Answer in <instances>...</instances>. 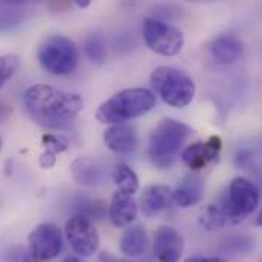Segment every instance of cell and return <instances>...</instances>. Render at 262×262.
Here are the masks:
<instances>
[{
	"label": "cell",
	"mask_w": 262,
	"mask_h": 262,
	"mask_svg": "<svg viewBox=\"0 0 262 262\" xmlns=\"http://www.w3.org/2000/svg\"><path fill=\"white\" fill-rule=\"evenodd\" d=\"M29 256H31V253L28 255L23 247H15V249L8 252L6 259H8V262H31L29 261Z\"/></svg>",
	"instance_id": "d4e9b609"
},
{
	"label": "cell",
	"mask_w": 262,
	"mask_h": 262,
	"mask_svg": "<svg viewBox=\"0 0 262 262\" xmlns=\"http://www.w3.org/2000/svg\"><path fill=\"white\" fill-rule=\"evenodd\" d=\"M154 253L159 262H180L183 253L182 235L174 227H159L154 235Z\"/></svg>",
	"instance_id": "8fae6325"
},
{
	"label": "cell",
	"mask_w": 262,
	"mask_h": 262,
	"mask_svg": "<svg viewBox=\"0 0 262 262\" xmlns=\"http://www.w3.org/2000/svg\"><path fill=\"white\" fill-rule=\"evenodd\" d=\"M28 241L31 256L38 261L54 259L63 250V232L54 223L38 224L29 233Z\"/></svg>",
	"instance_id": "9c48e42d"
},
{
	"label": "cell",
	"mask_w": 262,
	"mask_h": 262,
	"mask_svg": "<svg viewBox=\"0 0 262 262\" xmlns=\"http://www.w3.org/2000/svg\"><path fill=\"white\" fill-rule=\"evenodd\" d=\"M252 159H253V156H252V152L249 149H239L235 154V160L233 162H235V165L238 168H246L252 162Z\"/></svg>",
	"instance_id": "484cf974"
},
{
	"label": "cell",
	"mask_w": 262,
	"mask_h": 262,
	"mask_svg": "<svg viewBox=\"0 0 262 262\" xmlns=\"http://www.w3.org/2000/svg\"><path fill=\"white\" fill-rule=\"evenodd\" d=\"M210 55L221 64H233L244 54V45L235 34H220L209 45Z\"/></svg>",
	"instance_id": "7c38bea8"
},
{
	"label": "cell",
	"mask_w": 262,
	"mask_h": 262,
	"mask_svg": "<svg viewBox=\"0 0 262 262\" xmlns=\"http://www.w3.org/2000/svg\"><path fill=\"white\" fill-rule=\"evenodd\" d=\"M183 262H226V259L220 256H192Z\"/></svg>",
	"instance_id": "4316f807"
},
{
	"label": "cell",
	"mask_w": 262,
	"mask_h": 262,
	"mask_svg": "<svg viewBox=\"0 0 262 262\" xmlns=\"http://www.w3.org/2000/svg\"><path fill=\"white\" fill-rule=\"evenodd\" d=\"M84 52L85 55L96 64H101L105 61L107 58V46H105V40L102 35L99 34H93L85 40L84 45Z\"/></svg>",
	"instance_id": "7402d4cb"
},
{
	"label": "cell",
	"mask_w": 262,
	"mask_h": 262,
	"mask_svg": "<svg viewBox=\"0 0 262 262\" xmlns=\"http://www.w3.org/2000/svg\"><path fill=\"white\" fill-rule=\"evenodd\" d=\"M66 238L72 250L84 258L95 255L99 249V233L92 220L82 213L70 216L66 223Z\"/></svg>",
	"instance_id": "ba28073f"
},
{
	"label": "cell",
	"mask_w": 262,
	"mask_h": 262,
	"mask_svg": "<svg viewBox=\"0 0 262 262\" xmlns=\"http://www.w3.org/2000/svg\"><path fill=\"white\" fill-rule=\"evenodd\" d=\"M151 87L154 95H159L165 104L174 108H185L195 98L192 78L169 66H160L151 73Z\"/></svg>",
	"instance_id": "277c9868"
},
{
	"label": "cell",
	"mask_w": 262,
	"mask_h": 262,
	"mask_svg": "<svg viewBox=\"0 0 262 262\" xmlns=\"http://www.w3.org/2000/svg\"><path fill=\"white\" fill-rule=\"evenodd\" d=\"M41 67L52 75L63 76L72 73L79 61L75 43L64 35H51L41 41L37 52Z\"/></svg>",
	"instance_id": "5b68a950"
},
{
	"label": "cell",
	"mask_w": 262,
	"mask_h": 262,
	"mask_svg": "<svg viewBox=\"0 0 262 262\" xmlns=\"http://www.w3.org/2000/svg\"><path fill=\"white\" fill-rule=\"evenodd\" d=\"M174 204L172 191L165 185H151L140 196V210L145 216L152 218L171 209Z\"/></svg>",
	"instance_id": "4fadbf2b"
},
{
	"label": "cell",
	"mask_w": 262,
	"mask_h": 262,
	"mask_svg": "<svg viewBox=\"0 0 262 262\" xmlns=\"http://www.w3.org/2000/svg\"><path fill=\"white\" fill-rule=\"evenodd\" d=\"M99 262H131V261H128V259H118V258L112 256L110 253L102 252V253L99 255Z\"/></svg>",
	"instance_id": "f1b7e54d"
},
{
	"label": "cell",
	"mask_w": 262,
	"mask_h": 262,
	"mask_svg": "<svg viewBox=\"0 0 262 262\" xmlns=\"http://www.w3.org/2000/svg\"><path fill=\"white\" fill-rule=\"evenodd\" d=\"M75 3H76V6L78 8H89L90 6V3H92V0H73Z\"/></svg>",
	"instance_id": "f546056e"
},
{
	"label": "cell",
	"mask_w": 262,
	"mask_h": 262,
	"mask_svg": "<svg viewBox=\"0 0 262 262\" xmlns=\"http://www.w3.org/2000/svg\"><path fill=\"white\" fill-rule=\"evenodd\" d=\"M63 262H81V261H79V258H76V256H67Z\"/></svg>",
	"instance_id": "4dcf8cb0"
},
{
	"label": "cell",
	"mask_w": 262,
	"mask_h": 262,
	"mask_svg": "<svg viewBox=\"0 0 262 262\" xmlns=\"http://www.w3.org/2000/svg\"><path fill=\"white\" fill-rule=\"evenodd\" d=\"M253 247H255V243L247 235L232 236V238L226 239L224 244H223V250L227 255H243V253H249V252L253 250Z\"/></svg>",
	"instance_id": "603a6c76"
},
{
	"label": "cell",
	"mask_w": 262,
	"mask_h": 262,
	"mask_svg": "<svg viewBox=\"0 0 262 262\" xmlns=\"http://www.w3.org/2000/svg\"><path fill=\"white\" fill-rule=\"evenodd\" d=\"M146 247H148L146 230L142 226H128L119 243L121 253H124L125 256L136 258L140 256L146 250Z\"/></svg>",
	"instance_id": "ac0fdd59"
},
{
	"label": "cell",
	"mask_w": 262,
	"mask_h": 262,
	"mask_svg": "<svg viewBox=\"0 0 262 262\" xmlns=\"http://www.w3.org/2000/svg\"><path fill=\"white\" fill-rule=\"evenodd\" d=\"M255 224H256V226H262V210H261V213L256 216V221H255Z\"/></svg>",
	"instance_id": "1f68e13d"
},
{
	"label": "cell",
	"mask_w": 262,
	"mask_h": 262,
	"mask_svg": "<svg viewBox=\"0 0 262 262\" xmlns=\"http://www.w3.org/2000/svg\"><path fill=\"white\" fill-rule=\"evenodd\" d=\"M70 172L73 180L81 186H98L104 182V168L90 157H79L70 165Z\"/></svg>",
	"instance_id": "2e32d148"
},
{
	"label": "cell",
	"mask_w": 262,
	"mask_h": 262,
	"mask_svg": "<svg viewBox=\"0 0 262 262\" xmlns=\"http://www.w3.org/2000/svg\"><path fill=\"white\" fill-rule=\"evenodd\" d=\"M6 2H9V3H23L26 0H6Z\"/></svg>",
	"instance_id": "d6a6232c"
},
{
	"label": "cell",
	"mask_w": 262,
	"mask_h": 262,
	"mask_svg": "<svg viewBox=\"0 0 262 262\" xmlns=\"http://www.w3.org/2000/svg\"><path fill=\"white\" fill-rule=\"evenodd\" d=\"M143 41L154 54L162 57H174L182 52L185 46L183 32L174 26L159 18H145L142 26Z\"/></svg>",
	"instance_id": "52a82bcc"
},
{
	"label": "cell",
	"mask_w": 262,
	"mask_h": 262,
	"mask_svg": "<svg viewBox=\"0 0 262 262\" xmlns=\"http://www.w3.org/2000/svg\"><path fill=\"white\" fill-rule=\"evenodd\" d=\"M18 66V58L15 55H2L0 57V89L6 84V81L14 75Z\"/></svg>",
	"instance_id": "cb8c5ba5"
},
{
	"label": "cell",
	"mask_w": 262,
	"mask_h": 262,
	"mask_svg": "<svg viewBox=\"0 0 262 262\" xmlns=\"http://www.w3.org/2000/svg\"><path fill=\"white\" fill-rule=\"evenodd\" d=\"M23 104L35 124L52 130L73 122L84 108L78 93H67L46 84L31 85L23 93Z\"/></svg>",
	"instance_id": "6da1fadb"
},
{
	"label": "cell",
	"mask_w": 262,
	"mask_h": 262,
	"mask_svg": "<svg viewBox=\"0 0 262 262\" xmlns=\"http://www.w3.org/2000/svg\"><path fill=\"white\" fill-rule=\"evenodd\" d=\"M192 128L177 119H162L149 134L148 157L159 169H168L177 160Z\"/></svg>",
	"instance_id": "3957f363"
},
{
	"label": "cell",
	"mask_w": 262,
	"mask_h": 262,
	"mask_svg": "<svg viewBox=\"0 0 262 262\" xmlns=\"http://www.w3.org/2000/svg\"><path fill=\"white\" fill-rule=\"evenodd\" d=\"M9 115H11V108H9V105H8V104H5L3 101H0V124H2L3 121H6V119L9 118Z\"/></svg>",
	"instance_id": "83f0119b"
},
{
	"label": "cell",
	"mask_w": 262,
	"mask_h": 262,
	"mask_svg": "<svg viewBox=\"0 0 262 262\" xmlns=\"http://www.w3.org/2000/svg\"><path fill=\"white\" fill-rule=\"evenodd\" d=\"M218 204L224 210L229 221L239 223L258 207L259 191L249 179L236 177L232 180L226 195H223Z\"/></svg>",
	"instance_id": "8992f818"
},
{
	"label": "cell",
	"mask_w": 262,
	"mask_h": 262,
	"mask_svg": "<svg viewBox=\"0 0 262 262\" xmlns=\"http://www.w3.org/2000/svg\"><path fill=\"white\" fill-rule=\"evenodd\" d=\"M223 148V140L218 136H212L204 142H194L182 151L183 163L192 171H201L218 160Z\"/></svg>",
	"instance_id": "30bf717a"
},
{
	"label": "cell",
	"mask_w": 262,
	"mask_h": 262,
	"mask_svg": "<svg viewBox=\"0 0 262 262\" xmlns=\"http://www.w3.org/2000/svg\"><path fill=\"white\" fill-rule=\"evenodd\" d=\"M204 196V182L200 177H186L174 191L172 200L179 207H192L198 204Z\"/></svg>",
	"instance_id": "e0dca14e"
},
{
	"label": "cell",
	"mask_w": 262,
	"mask_h": 262,
	"mask_svg": "<svg viewBox=\"0 0 262 262\" xmlns=\"http://www.w3.org/2000/svg\"><path fill=\"white\" fill-rule=\"evenodd\" d=\"M112 179H113L115 185L118 186V189L121 192H124V194L133 195L139 189V177H137V174L133 171V168H130L124 162H119L113 168Z\"/></svg>",
	"instance_id": "ffe728a7"
},
{
	"label": "cell",
	"mask_w": 262,
	"mask_h": 262,
	"mask_svg": "<svg viewBox=\"0 0 262 262\" xmlns=\"http://www.w3.org/2000/svg\"><path fill=\"white\" fill-rule=\"evenodd\" d=\"M104 142L107 148L116 154H131L137 148V133L136 130L125 125V124H116L110 125L104 131Z\"/></svg>",
	"instance_id": "5bb4252c"
},
{
	"label": "cell",
	"mask_w": 262,
	"mask_h": 262,
	"mask_svg": "<svg viewBox=\"0 0 262 262\" xmlns=\"http://www.w3.org/2000/svg\"><path fill=\"white\" fill-rule=\"evenodd\" d=\"M156 107L154 92L136 87L125 89L113 95L108 101L101 104L96 112V119L101 124L116 125L125 124L127 121L140 118Z\"/></svg>",
	"instance_id": "7a4b0ae2"
},
{
	"label": "cell",
	"mask_w": 262,
	"mask_h": 262,
	"mask_svg": "<svg viewBox=\"0 0 262 262\" xmlns=\"http://www.w3.org/2000/svg\"><path fill=\"white\" fill-rule=\"evenodd\" d=\"M229 223L224 210L221 209V206L216 203V204H210L206 207V210L201 213L200 216V224L207 229V230H213V229H218V227H223Z\"/></svg>",
	"instance_id": "44dd1931"
},
{
	"label": "cell",
	"mask_w": 262,
	"mask_h": 262,
	"mask_svg": "<svg viewBox=\"0 0 262 262\" xmlns=\"http://www.w3.org/2000/svg\"><path fill=\"white\" fill-rule=\"evenodd\" d=\"M2 146H3V140H2V137H0V149H2Z\"/></svg>",
	"instance_id": "836d02e7"
},
{
	"label": "cell",
	"mask_w": 262,
	"mask_h": 262,
	"mask_svg": "<svg viewBox=\"0 0 262 262\" xmlns=\"http://www.w3.org/2000/svg\"><path fill=\"white\" fill-rule=\"evenodd\" d=\"M137 215V203L133 195L124 194L121 191L115 192L108 206V218L112 224L118 229L128 227L136 220Z\"/></svg>",
	"instance_id": "9a60e30c"
},
{
	"label": "cell",
	"mask_w": 262,
	"mask_h": 262,
	"mask_svg": "<svg viewBox=\"0 0 262 262\" xmlns=\"http://www.w3.org/2000/svg\"><path fill=\"white\" fill-rule=\"evenodd\" d=\"M69 139L63 134L48 133L43 136V154L40 156V166L43 169H51L57 163V156L64 152L69 148Z\"/></svg>",
	"instance_id": "d6986e66"
}]
</instances>
